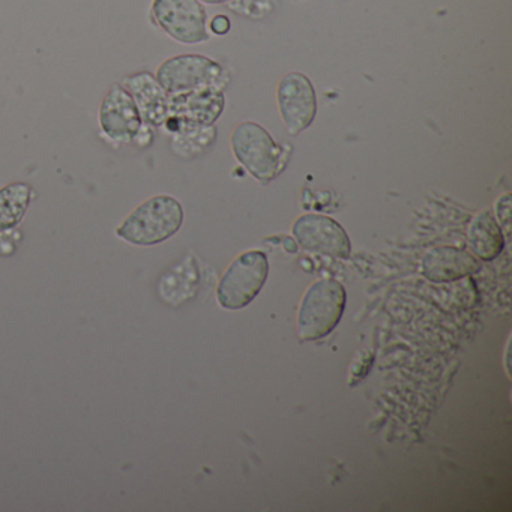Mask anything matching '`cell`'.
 <instances>
[{"label":"cell","mask_w":512,"mask_h":512,"mask_svg":"<svg viewBox=\"0 0 512 512\" xmlns=\"http://www.w3.org/2000/svg\"><path fill=\"white\" fill-rule=\"evenodd\" d=\"M269 274L268 257L262 251L241 254L227 269L217 289V299L227 310L247 307L265 286Z\"/></svg>","instance_id":"obj_5"},{"label":"cell","mask_w":512,"mask_h":512,"mask_svg":"<svg viewBox=\"0 0 512 512\" xmlns=\"http://www.w3.org/2000/svg\"><path fill=\"white\" fill-rule=\"evenodd\" d=\"M421 271L427 280L448 283L478 272L479 262L460 248L437 247L425 254Z\"/></svg>","instance_id":"obj_12"},{"label":"cell","mask_w":512,"mask_h":512,"mask_svg":"<svg viewBox=\"0 0 512 512\" xmlns=\"http://www.w3.org/2000/svg\"><path fill=\"white\" fill-rule=\"evenodd\" d=\"M230 142L236 160L263 184L274 181L286 169L292 154L289 145L275 143L271 134L256 122H242L238 125Z\"/></svg>","instance_id":"obj_2"},{"label":"cell","mask_w":512,"mask_h":512,"mask_svg":"<svg viewBox=\"0 0 512 512\" xmlns=\"http://www.w3.org/2000/svg\"><path fill=\"white\" fill-rule=\"evenodd\" d=\"M143 119L130 92L113 85L100 107V127L107 139L116 143H133Z\"/></svg>","instance_id":"obj_9"},{"label":"cell","mask_w":512,"mask_h":512,"mask_svg":"<svg viewBox=\"0 0 512 512\" xmlns=\"http://www.w3.org/2000/svg\"><path fill=\"white\" fill-rule=\"evenodd\" d=\"M151 16L178 43L194 46L209 40L208 19L199 0H152Z\"/></svg>","instance_id":"obj_6"},{"label":"cell","mask_w":512,"mask_h":512,"mask_svg":"<svg viewBox=\"0 0 512 512\" xmlns=\"http://www.w3.org/2000/svg\"><path fill=\"white\" fill-rule=\"evenodd\" d=\"M130 92L142 116L143 124L160 128L169 119V95L161 88L157 77L151 73H137L128 76L122 83Z\"/></svg>","instance_id":"obj_11"},{"label":"cell","mask_w":512,"mask_h":512,"mask_svg":"<svg viewBox=\"0 0 512 512\" xmlns=\"http://www.w3.org/2000/svg\"><path fill=\"white\" fill-rule=\"evenodd\" d=\"M224 107V91L217 88L169 95L170 116L191 124L214 125L223 113Z\"/></svg>","instance_id":"obj_10"},{"label":"cell","mask_w":512,"mask_h":512,"mask_svg":"<svg viewBox=\"0 0 512 512\" xmlns=\"http://www.w3.org/2000/svg\"><path fill=\"white\" fill-rule=\"evenodd\" d=\"M34 191L25 182H14L0 190V232L19 226L31 205Z\"/></svg>","instance_id":"obj_15"},{"label":"cell","mask_w":512,"mask_h":512,"mask_svg":"<svg viewBox=\"0 0 512 512\" xmlns=\"http://www.w3.org/2000/svg\"><path fill=\"white\" fill-rule=\"evenodd\" d=\"M200 4L206 5H221V4H229V2H233V0H199Z\"/></svg>","instance_id":"obj_19"},{"label":"cell","mask_w":512,"mask_h":512,"mask_svg":"<svg viewBox=\"0 0 512 512\" xmlns=\"http://www.w3.org/2000/svg\"><path fill=\"white\" fill-rule=\"evenodd\" d=\"M152 142V133L151 127L143 124L142 128H140L139 133H137L136 139H134L133 143H137V145L142 146V148H146V146L151 145Z\"/></svg>","instance_id":"obj_18"},{"label":"cell","mask_w":512,"mask_h":512,"mask_svg":"<svg viewBox=\"0 0 512 512\" xmlns=\"http://www.w3.org/2000/svg\"><path fill=\"white\" fill-rule=\"evenodd\" d=\"M184 223L181 203L170 196H155L137 206L116 229L122 241L152 247L175 236Z\"/></svg>","instance_id":"obj_1"},{"label":"cell","mask_w":512,"mask_h":512,"mask_svg":"<svg viewBox=\"0 0 512 512\" xmlns=\"http://www.w3.org/2000/svg\"><path fill=\"white\" fill-rule=\"evenodd\" d=\"M346 308V290L340 281L323 278L316 281L302 298L298 314V334L314 341L334 331Z\"/></svg>","instance_id":"obj_3"},{"label":"cell","mask_w":512,"mask_h":512,"mask_svg":"<svg viewBox=\"0 0 512 512\" xmlns=\"http://www.w3.org/2000/svg\"><path fill=\"white\" fill-rule=\"evenodd\" d=\"M509 209H511V205H509V196L506 194L497 202V215H499L500 223L505 221L506 230H509Z\"/></svg>","instance_id":"obj_17"},{"label":"cell","mask_w":512,"mask_h":512,"mask_svg":"<svg viewBox=\"0 0 512 512\" xmlns=\"http://www.w3.org/2000/svg\"><path fill=\"white\" fill-rule=\"evenodd\" d=\"M163 127L173 134V149L182 157H194L206 151L214 143L217 134L214 125L191 124L173 116H169Z\"/></svg>","instance_id":"obj_14"},{"label":"cell","mask_w":512,"mask_h":512,"mask_svg":"<svg viewBox=\"0 0 512 512\" xmlns=\"http://www.w3.org/2000/svg\"><path fill=\"white\" fill-rule=\"evenodd\" d=\"M467 241L470 248L479 259L490 260L496 259L505 247V239H503L502 227L494 220L490 211H482L473 218L467 232Z\"/></svg>","instance_id":"obj_13"},{"label":"cell","mask_w":512,"mask_h":512,"mask_svg":"<svg viewBox=\"0 0 512 512\" xmlns=\"http://www.w3.org/2000/svg\"><path fill=\"white\" fill-rule=\"evenodd\" d=\"M293 236L305 250L335 259H349L350 239L341 224L325 215L308 214L293 224Z\"/></svg>","instance_id":"obj_8"},{"label":"cell","mask_w":512,"mask_h":512,"mask_svg":"<svg viewBox=\"0 0 512 512\" xmlns=\"http://www.w3.org/2000/svg\"><path fill=\"white\" fill-rule=\"evenodd\" d=\"M155 77L167 95L206 88L224 91L229 85L226 70L218 62L202 55L173 56L160 65Z\"/></svg>","instance_id":"obj_4"},{"label":"cell","mask_w":512,"mask_h":512,"mask_svg":"<svg viewBox=\"0 0 512 512\" xmlns=\"http://www.w3.org/2000/svg\"><path fill=\"white\" fill-rule=\"evenodd\" d=\"M277 103L284 127L290 136L304 133L316 119V91L310 79L302 73H289L280 80Z\"/></svg>","instance_id":"obj_7"},{"label":"cell","mask_w":512,"mask_h":512,"mask_svg":"<svg viewBox=\"0 0 512 512\" xmlns=\"http://www.w3.org/2000/svg\"><path fill=\"white\" fill-rule=\"evenodd\" d=\"M211 31L214 32L215 35H226L227 32L230 31L229 17L223 16V14L215 16L211 22Z\"/></svg>","instance_id":"obj_16"}]
</instances>
